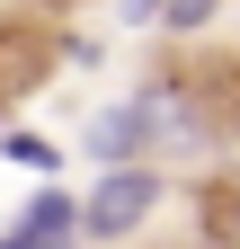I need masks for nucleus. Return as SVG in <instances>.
Returning <instances> with one entry per match:
<instances>
[{"mask_svg":"<svg viewBox=\"0 0 240 249\" xmlns=\"http://www.w3.org/2000/svg\"><path fill=\"white\" fill-rule=\"evenodd\" d=\"M9 231H27V240H80V196L71 187H36Z\"/></svg>","mask_w":240,"mask_h":249,"instance_id":"nucleus-3","label":"nucleus"},{"mask_svg":"<svg viewBox=\"0 0 240 249\" xmlns=\"http://www.w3.org/2000/svg\"><path fill=\"white\" fill-rule=\"evenodd\" d=\"M214 18H223V0H160V18H152V27H169V36H205Z\"/></svg>","mask_w":240,"mask_h":249,"instance_id":"nucleus-5","label":"nucleus"},{"mask_svg":"<svg viewBox=\"0 0 240 249\" xmlns=\"http://www.w3.org/2000/svg\"><path fill=\"white\" fill-rule=\"evenodd\" d=\"M116 18H125V27H152V18H160V0H116Z\"/></svg>","mask_w":240,"mask_h":249,"instance_id":"nucleus-6","label":"nucleus"},{"mask_svg":"<svg viewBox=\"0 0 240 249\" xmlns=\"http://www.w3.org/2000/svg\"><path fill=\"white\" fill-rule=\"evenodd\" d=\"M80 151L98 169H116V160H187V151H205V124H196V98L178 80H142V89L107 98L80 124Z\"/></svg>","mask_w":240,"mask_h":249,"instance_id":"nucleus-1","label":"nucleus"},{"mask_svg":"<svg viewBox=\"0 0 240 249\" xmlns=\"http://www.w3.org/2000/svg\"><path fill=\"white\" fill-rule=\"evenodd\" d=\"M160 196H169V178H160L152 160H116V169H98V187L80 196V231H89V240H134V231L160 213Z\"/></svg>","mask_w":240,"mask_h":249,"instance_id":"nucleus-2","label":"nucleus"},{"mask_svg":"<svg viewBox=\"0 0 240 249\" xmlns=\"http://www.w3.org/2000/svg\"><path fill=\"white\" fill-rule=\"evenodd\" d=\"M0 160H9V169H36V178H53V169H63V151H53L45 134H27V124H0Z\"/></svg>","mask_w":240,"mask_h":249,"instance_id":"nucleus-4","label":"nucleus"},{"mask_svg":"<svg viewBox=\"0 0 240 249\" xmlns=\"http://www.w3.org/2000/svg\"><path fill=\"white\" fill-rule=\"evenodd\" d=\"M231 231H240V223H231Z\"/></svg>","mask_w":240,"mask_h":249,"instance_id":"nucleus-7","label":"nucleus"}]
</instances>
